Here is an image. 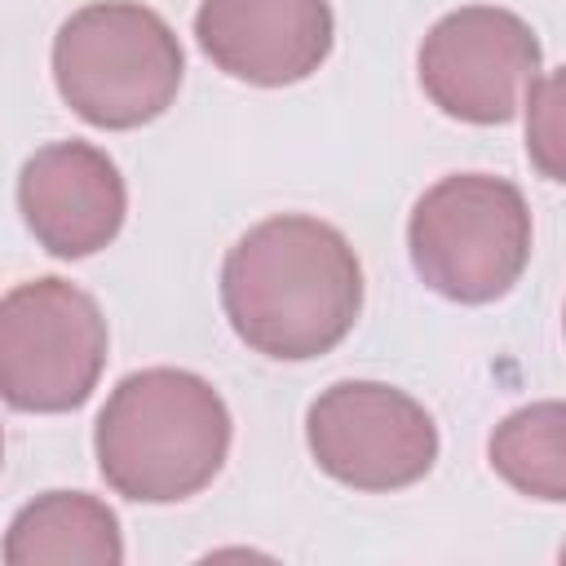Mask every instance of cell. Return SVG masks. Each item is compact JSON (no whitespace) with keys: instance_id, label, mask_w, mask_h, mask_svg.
Segmentation results:
<instances>
[{"instance_id":"cell-12","label":"cell","mask_w":566,"mask_h":566,"mask_svg":"<svg viewBox=\"0 0 566 566\" xmlns=\"http://www.w3.org/2000/svg\"><path fill=\"white\" fill-rule=\"evenodd\" d=\"M526 155L539 177L566 186V66L526 93Z\"/></svg>"},{"instance_id":"cell-6","label":"cell","mask_w":566,"mask_h":566,"mask_svg":"<svg viewBox=\"0 0 566 566\" xmlns=\"http://www.w3.org/2000/svg\"><path fill=\"white\" fill-rule=\"evenodd\" d=\"M314 464L354 491H398L420 482L438 460L433 416L380 380H336L305 411Z\"/></svg>"},{"instance_id":"cell-11","label":"cell","mask_w":566,"mask_h":566,"mask_svg":"<svg viewBox=\"0 0 566 566\" xmlns=\"http://www.w3.org/2000/svg\"><path fill=\"white\" fill-rule=\"evenodd\" d=\"M491 469L531 500L566 504V402H526L509 411L491 442H486Z\"/></svg>"},{"instance_id":"cell-9","label":"cell","mask_w":566,"mask_h":566,"mask_svg":"<svg viewBox=\"0 0 566 566\" xmlns=\"http://www.w3.org/2000/svg\"><path fill=\"white\" fill-rule=\"evenodd\" d=\"M18 208L35 243L62 261L102 252L128 212L115 159L88 142H49L18 172Z\"/></svg>"},{"instance_id":"cell-2","label":"cell","mask_w":566,"mask_h":566,"mask_svg":"<svg viewBox=\"0 0 566 566\" xmlns=\"http://www.w3.org/2000/svg\"><path fill=\"white\" fill-rule=\"evenodd\" d=\"M93 451L97 473L115 495L137 504L190 500L226 464V398L203 376L181 367L128 371L97 416Z\"/></svg>"},{"instance_id":"cell-4","label":"cell","mask_w":566,"mask_h":566,"mask_svg":"<svg viewBox=\"0 0 566 566\" xmlns=\"http://www.w3.org/2000/svg\"><path fill=\"white\" fill-rule=\"evenodd\" d=\"M411 265L455 305L500 301L531 261V208L509 177L451 172L433 181L407 221Z\"/></svg>"},{"instance_id":"cell-1","label":"cell","mask_w":566,"mask_h":566,"mask_svg":"<svg viewBox=\"0 0 566 566\" xmlns=\"http://www.w3.org/2000/svg\"><path fill=\"white\" fill-rule=\"evenodd\" d=\"M221 310L248 349L305 363L336 349L358 323L363 265L336 226L283 212L226 252Z\"/></svg>"},{"instance_id":"cell-5","label":"cell","mask_w":566,"mask_h":566,"mask_svg":"<svg viewBox=\"0 0 566 566\" xmlns=\"http://www.w3.org/2000/svg\"><path fill=\"white\" fill-rule=\"evenodd\" d=\"M106 367V318L66 279H31L0 301V394L13 411H75Z\"/></svg>"},{"instance_id":"cell-8","label":"cell","mask_w":566,"mask_h":566,"mask_svg":"<svg viewBox=\"0 0 566 566\" xmlns=\"http://www.w3.org/2000/svg\"><path fill=\"white\" fill-rule=\"evenodd\" d=\"M327 0H199L195 40L230 80L283 88L314 75L332 53Z\"/></svg>"},{"instance_id":"cell-10","label":"cell","mask_w":566,"mask_h":566,"mask_svg":"<svg viewBox=\"0 0 566 566\" xmlns=\"http://www.w3.org/2000/svg\"><path fill=\"white\" fill-rule=\"evenodd\" d=\"M9 566H119L124 539L119 517L84 491L35 495L4 535Z\"/></svg>"},{"instance_id":"cell-13","label":"cell","mask_w":566,"mask_h":566,"mask_svg":"<svg viewBox=\"0 0 566 566\" xmlns=\"http://www.w3.org/2000/svg\"><path fill=\"white\" fill-rule=\"evenodd\" d=\"M562 562H566V544H562Z\"/></svg>"},{"instance_id":"cell-7","label":"cell","mask_w":566,"mask_h":566,"mask_svg":"<svg viewBox=\"0 0 566 566\" xmlns=\"http://www.w3.org/2000/svg\"><path fill=\"white\" fill-rule=\"evenodd\" d=\"M420 88L464 124H509L539 80L535 31L495 4H464L438 18L420 44Z\"/></svg>"},{"instance_id":"cell-3","label":"cell","mask_w":566,"mask_h":566,"mask_svg":"<svg viewBox=\"0 0 566 566\" xmlns=\"http://www.w3.org/2000/svg\"><path fill=\"white\" fill-rule=\"evenodd\" d=\"M186 75L172 27L137 0L75 9L53 35V84L93 128H142L159 119Z\"/></svg>"},{"instance_id":"cell-14","label":"cell","mask_w":566,"mask_h":566,"mask_svg":"<svg viewBox=\"0 0 566 566\" xmlns=\"http://www.w3.org/2000/svg\"><path fill=\"white\" fill-rule=\"evenodd\" d=\"M562 323H566V314H562Z\"/></svg>"}]
</instances>
